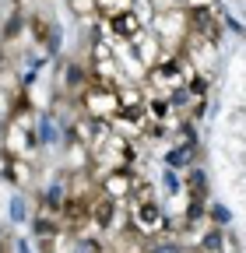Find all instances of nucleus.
Returning a JSON list of instances; mask_svg holds the SVG:
<instances>
[{"label": "nucleus", "mask_w": 246, "mask_h": 253, "mask_svg": "<svg viewBox=\"0 0 246 253\" xmlns=\"http://www.w3.org/2000/svg\"><path fill=\"white\" fill-rule=\"evenodd\" d=\"M148 32L159 39L162 49L176 53L179 56V46L183 39H187V32H190V21H187V11L183 7H165V11H151V18H144Z\"/></svg>", "instance_id": "obj_1"}, {"label": "nucleus", "mask_w": 246, "mask_h": 253, "mask_svg": "<svg viewBox=\"0 0 246 253\" xmlns=\"http://www.w3.org/2000/svg\"><path fill=\"white\" fill-rule=\"evenodd\" d=\"M78 113L95 120V123H109L120 116V99H116V88L113 84H102V81H88V88L74 99Z\"/></svg>", "instance_id": "obj_2"}, {"label": "nucleus", "mask_w": 246, "mask_h": 253, "mask_svg": "<svg viewBox=\"0 0 246 253\" xmlns=\"http://www.w3.org/2000/svg\"><path fill=\"white\" fill-rule=\"evenodd\" d=\"M39 134H36V123H18V120H4L0 123V155H11V158H32L39 155Z\"/></svg>", "instance_id": "obj_3"}, {"label": "nucleus", "mask_w": 246, "mask_h": 253, "mask_svg": "<svg viewBox=\"0 0 246 253\" xmlns=\"http://www.w3.org/2000/svg\"><path fill=\"white\" fill-rule=\"evenodd\" d=\"M123 208H127V229L137 232L144 243L162 236V225H165L162 201H141V204H123Z\"/></svg>", "instance_id": "obj_4"}, {"label": "nucleus", "mask_w": 246, "mask_h": 253, "mask_svg": "<svg viewBox=\"0 0 246 253\" xmlns=\"http://www.w3.org/2000/svg\"><path fill=\"white\" fill-rule=\"evenodd\" d=\"M134 190V169H116V172H102L99 176V194H106L116 204H127Z\"/></svg>", "instance_id": "obj_5"}, {"label": "nucleus", "mask_w": 246, "mask_h": 253, "mask_svg": "<svg viewBox=\"0 0 246 253\" xmlns=\"http://www.w3.org/2000/svg\"><path fill=\"white\" fill-rule=\"evenodd\" d=\"M0 176H4L11 186H18V190H28V186L36 183V162H28V158L0 155Z\"/></svg>", "instance_id": "obj_6"}, {"label": "nucleus", "mask_w": 246, "mask_h": 253, "mask_svg": "<svg viewBox=\"0 0 246 253\" xmlns=\"http://www.w3.org/2000/svg\"><path fill=\"white\" fill-rule=\"evenodd\" d=\"M109 21H113V36H116V42H123V46H130V42L141 36V32L148 28L141 11H123V14L109 18Z\"/></svg>", "instance_id": "obj_7"}, {"label": "nucleus", "mask_w": 246, "mask_h": 253, "mask_svg": "<svg viewBox=\"0 0 246 253\" xmlns=\"http://www.w3.org/2000/svg\"><path fill=\"white\" fill-rule=\"evenodd\" d=\"M130 53L137 56L141 71H148V67H155V63H159V56H162V46H159V39H155V36H151V32L144 28L141 36L130 42Z\"/></svg>", "instance_id": "obj_8"}, {"label": "nucleus", "mask_w": 246, "mask_h": 253, "mask_svg": "<svg viewBox=\"0 0 246 253\" xmlns=\"http://www.w3.org/2000/svg\"><path fill=\"white\" fill-rule=\"evenodd\" d=\"M28 225H32V236H36V239H49V236H56V232H60L56 214H53V211H46V208H36V211H32V218H28Z\"/></svg>", "instance_id": "obj_9"}, {"label": "nucleus", "mask_w": 246, "mask_h": 253, "mask_svg": "<svg viewBox=\"0 0 246 253\" xmlns=\"http://www.w3.org/2000/svg\"><path fill=\"white\" fill-rule=\"evenodd\" d=\"M116 99H120V113H130V109H141L144 106V88L137 84V81H123L120 88H116Z\"/></svg>", "instance_id": "obj_10"}, {"label": "nucleus", "mask_w": 246, "mask_h": 253, "mask_svg": "<svg viewBox=\"0 0 246 253\" xmlns=\"http://www.w3.org/2000/svg\"><path fill=\"white\" fill-rule=\"evenodd\" d=\"M155 186L165 190V197L176 201V197L183 194V176H179V169H165V166H162V176L155 179Z\"/></svg>", "instance_id": "obj_11"}, {"label": "nucleus", "mask_w": 246, "mask_h": 253, "mask_svg": "<svg viewBox=\"0 0 246 253\" xmlns=\"http://www.w3.org/2000/svg\"><path fill=\"white\" fill-rule=\"evenodd\" d=\"M67 7H71V14L78 18V21H84V25H91L99 18V4L95 0H67Z\"/></svg>", "instance_id": "obj_12"}, {"label": "nucleus", "mask_w": 246, "mask_h": 253, "mask_svg": "<svg viewBox=\"0 0 246 253\" xmlns=\"http://www.w3.org/2000/svg\"><path fill=\"white\" fill-rule=\"evenodd\" d=\"M25 218H32V204H28L21 194L11 201V221H14V225H18V221H25Z\"/></svg>", "instance_id": "obj_13"}, {"label": "nucleus", "mask_w": 246, "mask_h": 253, "mask_svg": "<svg viewBox=\"0 0 246 253\" xmlns=\"http://www.w3.org/2000/svg\"><path fill=\"white\" fill-rule=\"evenodd\" d=\"M0 67H7V53H4V46H0Z\"/></svg>", "instance_id": "obj_14"}, {"label": "nucleus", "mask_w": 246, "mask_h": 253, "mask_svg": "<svg viewBox=\"0 0 246 253\" xmlns=\"http://www.w3.org/2000/svg\"><path fill=\"white\" fill-rule=\"evenodd\" d=\"M183 4H190V0H183Z\"/></svg>", "instance_id": "obj_15"}]
</instances>
